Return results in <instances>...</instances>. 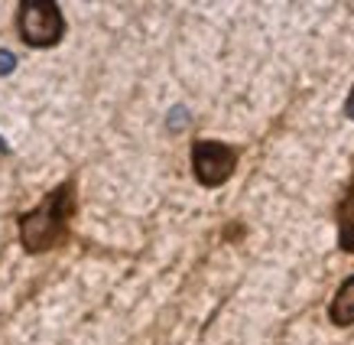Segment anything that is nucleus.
Returning <instances> with one entry per match:
<instances>
[{
    "instance_id": "obj_1",
    "label": "nucleus",
    "mask_w": 354,
    "mask_h": 345,
    "mask_svg": "<svg viewBox=\"0 0 354 345\" xmlns=\"http://www.w3.org/2000/svg\"><path fill=\"white\" fill-rule=\"evenodd\" d=\"M72 212H75V193H72V183H65L59 189H53L32 212H26L20 218L23 248L30 254H39V251H49L53 245H59Z\"/></svg>"
},
{
    "instance_id": "obj_2",
    "label": "nucleus",
    "mask_w": 354,
    "mask_h": 345,
    "mask_svg": "<svg viewBox=\"0 0 354 345\" xmlns=\"http://www.w3.org/2000/svg\"><path fill=\"white\" fill-rule=\"evenodd\" d=\"M20 39L32 49H49L65 36V17L53 0H23L17 10Z\"/></svg>"
},
{
    "instance_id": "obj_3",
    "label": "nucleus",
    "mask_w": 354,
    "mask_h": 345,
    "mask_svg": "<svg viewBox=\"0 0 354 345\" xmlns=\"http://www.w3.org/2000/svg\"><path fill=\"white\" fill-rule=\"evenodd\" d=\"M237 166V150L221 141H195L192 143V172L202 186H221L231 179Z\"/></svg>"
},
{
    "instance_id": "obj_4",
    "label": "nucleus",
    "mask_w": 354,
    "mask_h": 345,
    "mask_svg": "<svg viewBox=\"0 0 354 345\" xmlns=\"http://www.w3.org/2000/svg\"><path fill=\"white\" fill-rule=\"evenodd\" d=\"M328 319H332L335 326H351L354 323V277H348V281L335 290L332 306H328Z\"/></svg>"
},
{
    "instance_id": "obj_5",
    "label": "nucleus",
    "mask_w": 354,
    "mask_h": 345,
    "mask_svg": "<svg viewBox=\"0 0 354 345\" xmlns=\"http://www.w3.org/2000/svg\"><path fill=\"white\" fill-rule=\"evenodd\" d=\"M338 245L342 251L354 254V179L348 186V195L338 205Z\"/></svg>"
},
{
    "instance_id": "obj_6",
    "label": "nucleus",
    "mask_w": 354,
    "mask_h": 345,
    "mask_svg": "<svg viewBox=\"0 0 354 345\" xmlns=\"http://www.w3.org/2000/svg\"><path fill=\"white\" fill-rule=\"evenodd\" d=\"M189 121H192V114H189V108L185 105H176V108L166 114V127L172 130V134H179V130L189 127Z\"/></svg>"
},
{
    "instance_id": "obj_7",
    "label": "nucleus",
    "mask_w": 354,
    "mask_h": 345,
    "mask_svg": "<svg viewBox=\"0 0 354 345\" xmlns=\"http://www.w3.org/2000/svg\"><path fill=\"white\" fill-rule=\"evenodd\" d=\"M17 72V55L10 49H0V76H13Z\"/></svg>"
},
{
    "instance_id": "obj_8",
    "label": "nucleus",
    "mask_w": 354,
    "mask_h": 345,
    "mask_svg": "<svg viewBox=\"0 0 354 345\" xmlns=\"http://www.w3.org/2000/svg\"><path fill=\"white\" fill-rule=\"evenodd\" d=\"M344 114H348V118L354 121V88L348 91V101H344Z\"/></svg>"
},
{
    "instance_id": "obj_9",
    "label": "nucleus",
    "mask_w": 354,
    "mask_h": 345,
    "mask_svg": "<svg viewBox=\"0 0 354 345\" xmlns=\"http://www.w3.org/2000/svg\"><path fill=\"white\" fill-rule=\"evenodd\" d=\"M0 153H7V143H3V141H0Z\"/></svg>"
}]
</instances>
